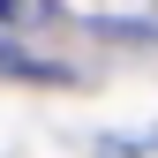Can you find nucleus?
<instances>
[{"instance_id":"obj_1","label":"nucleus","mask_w":158,"mask_h":158,"mask_svg":"<svg viewBox=\"0 0 158 158\" xmlns=\"http://www.w3.org/2000/svg\"><path fill=\"white\" fill-rule=\"evenodd\" d=\"M8 8H15V0H0V15H8Z\"/></svg>"}]
</instances>
